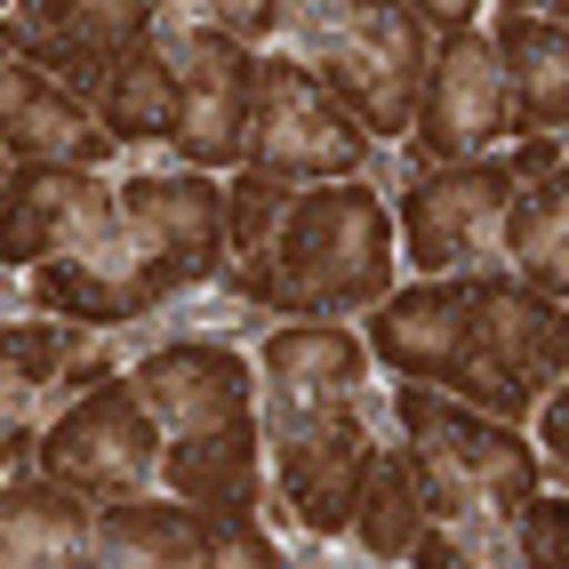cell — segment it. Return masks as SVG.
<instances>
[{
	"mask_svg": "<svg viewBox=\"0 0 569 569\" xmlns=\"http://www.w3.org/2000/svg\"><path fill=\"white\" fill-rule=\"evenodd\" d=\"M153 41L177 72V137L169 153L193 177L241 169V129H249V89H257V57L233 49L224 32L193 24V9H153Z\"/></svg>",
	"mask_w": 569,
	"mask_h": 569,
	"instance_id": "4fadbf2b",
	"label": "cell"
},
{
	"mask_svg": "<svg viewBox=\"0 0 569 569\" xmlns=\"http://www.w3.org/2000/svg\"><path fill=\"white\" fill-rule=\"evenodd\" d=\"M529 417H538V441H529V449H538V473H546L553 498H569V386L538 393Z\"/></svg>",
	"mask_w": 569,
	"mask_h": 569,
	"instance_id": "484cf974",
	"label": "cell"
},
{
	"mask_svg": "<svg viewBox=\"0 0 569 569\" xmlns=\"http://www.w3.org/2000/svg\"><path fill=\"white\" fill-rule=\"evenodd\" d=\"M569 193H561V177H538V184H521L506 224H498V264L521 281V289H538L561 306V289H569Z\"/></svg>",
	"mask_w": 569,
	"mask_h": 569,
	"instance_id": "44dd1931",
	"label": "cell"
},
{
	"mask_svg": "<svg viewBox=\"0 0 569 569\" xmlns=\"http://www.w3.org/2000/svg\"><path fill=\"white\" fill-rule=\"evenodd\" d=\"M144 32H153V9L144 0H24V9H0V41H9L32 72H49L57 89L97 97L112 81Z\"/></svg>",
	"mask_w": 569,
	"mask_h": 569,
	"instance_id": "5bb4252c",
	"label": "cell"
},
{
	"mask_svg": "<svg viewBox=\"0 0 569 569\" xmlns=\"http://www.w3.org/2000/svg\"><path fill=\"white\" fill-rule=\"evenodd\" d=\"M129 393L161 433V498L209 513L264 506V441H257V369L224 337H177L137 353Z\"/></svg>",
	"mask_w": 569,
	"mask_h": 569,
	"instance_id": "7a4b0ae2",
	"label": "cell"
},
{
	"mask_svg": "<svg viewBox=\"0 0 569 569\" xmlns=\"http://www.w3.org/2000/svg\"><path fill=\"white\" fill-rule=\"evenodd\" d=\"M506 546H513V569H569V498L538 489V498L513 513Z\"/></svg>",
	"mask_w": 569,
	"mask_h": 569,
	"instance_id": "cb8c5ba5",
	"label": "cell"
},
{
	"mask_svg": "<svg viewBox=\"0 0 569 569\" xmlns=\"http://www.w3.org/2000/svg\"><path fill=\"white\" fill-rule=\"evenodd\" d=\"M89 498L24 473V481H0V569H49L57 553L89 546Z\"/></svg>",
	"mask_w": 569,
	"mask_h": 569,
	"instance_id": "d6986e66",
	"label": "cell"
},
{
	"mask_svg": "<svg viewBox=\"0 0 569 569\" xmlns=\"http://www.w3.org/2000/svg\"><path fill=\"white\" fill-rule=\"evenodd\" d=\"M49 569H104V561H97V553H89V546H72V553H57V561H49Z\"/></svg>",
	"mask_w": 569,
	"mask_h": 569,
	"instance_id": "4316f807",
	"label": "cell"
},
{
	"mask_svg": "<svg viewBox=\"0 0 569 569\" xmlns=\"http://www.w3.org/2000/svg\"><path fill=\"white\" fill-rule=\"evenodd\" d=\"M257 441H264V506L329 546L353 529L369 466L393 441V417L369 386L361 393H257Z\"/></svg>",
	"mask_w": 569,
	"mask_h": 569,
	"instance_id": "3957f363",
	"label": "cell"
},
{
	"mask_svg": "<svg viewBox=\"0 0 569 569\" xmlns=\"http://www.w3.org/2000/svg\"><path fill=\"white\" fill-rule=\"evenodd\" d=\"M193 24L224 32V41L249 49V57H273V41H281V0H201Z\"/></svg>",
	"mask_w": 569,
	"mask_h": 569,
	"instance_id": "d4e9b609",
	"label": "cell"
},
{
	"mask_svg": "<svg viewBox=\"0 0 569 569\" xmlns=\"http://www.w3.org/2000/svg\"><path fill=\"white\" fill-rule=\"evenodd\" d=\"M129 361L89 329H64L49 313H0V417L49 426L64 401H81L89 386H104Z\"/></svg>",
	"mask_w": 569,
	"mask_h": 569,
	"instance_id": "e0dca14e",
	"label": "cell"
},
{
	"mask_svg": "<svg viewBox=\"0 0 569 569\" xmlns=\"http://www.w3.org/2000/svg\"><path fill=\"white\" fill-rule=\"evenodd\" d=\"M0 161L9 169H112L121 144L104 137V121L57 89L49 72H32L9 41H0Z\"/></svg>",
	"mask_w": 569,
	"mask_h": 569,
	"instance_id": "2e32d148",
	"label": "cell"
},
{
	"mask_svg": "<svg viewBox=\"0 0 569 569\" xmlns=\"http://www.w3.org/2000/svg\"><path fill=\"white\" fill-rule=\"evenodd\" d=\"M121 184L97 169H9L0 184V273H41L57 257H81L104 224Z\"/></svg>",
	"mask_w": 569,
	"mask_h": 569,
	"instance_id": "9a60e30c",
	"label": "cell"
},
{
	"mask_svg": "<svg viewBox=\"0 0 569 569\" xmlns=\"http://www.w3.org/2000/svg\"><path fill=\"white\" fill-rule=\"evenodd\" d=\"M241 169L249 177H273V184H346V177L377 169V144L361 137V121L289 49H273V57H257Z\"/></svg>",
	"mask_w": 569,
	"mask_h": 569,
	"instance_id": "30bf717a",
	"label": "cell"
},
{
	"mask_svg": "<svg viewBox=\"0 0 569 569\" xmlns=\"http://www.w3.org/2000/svg\"><path fill=\"white\" fill-rule=\"evenodd\" d=\"M0 184H9V161H0Z\"/></svg>",
	"mask_w": 569,
	"mask_h": 569,
	"instance_id": "83f0119b",
	"label": "cell"
},
{
	"mask_svg": "<svg viewBox=\"0 0 569 569\" xmlns=\"http://www.w3.org/2000/svg\"><path fill=\"white\" fill-rule=\"evenodd\" d=\"M433 57H426V89H417V121H409V169H458L481 153L513 144V104H506V72L498 49L481 32L473 0L426 9Z\"/></svg>",
	"mask_w": 569,
	"mask_h": 569,
	"instance_id": "52a82bcc",
	"label": "cell"
},
{
	"mask_svg": "<svg viewBox=\"0 0 569 569\" xmlns=\"http://www.w3.org/2000/svg\"><path fill=\"white\" fill-rule=\"evenodd\" d=\"M112 241L137 264L153 313L224 281V264H233V249H224V177H193V169L121 177V193H112Z\"/></svg>",
	"mask_w": 569,
	"mask_h": 569,
	"instance_id": "ba28073f",
	"label": "cell"
},
{
	"mask_svg": "<svg viewBox=\"0 0 569 569\" xmlns=\"http://www.w3.org/2000/svg\"><path fill=\"white\" fill-rule=\"evenodd\" d=\"M393 441L409 449L417 489H426V521H513L529 498L546 489L538 449L521 426H498L481 409H458L426 386H393L386 393Z\"/></svg>",
	"mask_w": 569,
	"mask_h": 569,
	"instance_id": "8992f818",
	"label": "cell"
},
{
	"mask_svg": "<svg viewBox=\"0 0 569 569\" xmlns=\"http://www.w3.org/2000/svg\"><path fill=\"white\" fill-rule=\"evenodd\" d=\"M281 32L297 41L289 57L353 112L369 144L409 137L426 57H433L426 9H409V0H289Z\"/></svg>",
	"mask_w": 569,
	"mask_h": 569,
	"instance_id": "277c9868",
	"label": "cell"
},
{
	"mask_svg": "<svg viewBox=\"0 0 569 569\" xmlns=\"http://www.w3.org/2000/svg\"><path fill=\"white\" fill-rule=\"evenodd\" d=\"M561 177V137H521L506 153H481L458 169H409L393 201V249L417 264V281H473L506 273L498 264V224L521 184Z\"/></svg>",
	"mask_w": 569,
	"mask_h": 569,
	"instance_id": "5b68a950",
	"label": "cell"
},
{
	"mask_svg": "<svg viewBox=\"0 0 569 569\" xmlns=\"http://www.w3.org/2000/svg\"><path fill=\"white\" fill-rule=\"evenodd\" d=\"M224 249L233 297L289 321H346L393 297V209L369 177L346 184H273L224 177Z\"/></svg>",
	"mask_w": 569,
	"mask_h": 569,
	"instance_id": "6da1fadb",
	"label": "cell"
},
{
	"mask_svg": "<svg viewBox=\"0 0 569 569\" xmlns=\"http://www.w3.org/2000/svg\"><path fill=\"white\" fill-rule=\"evenodd\" d=\"M417 529H426V489H417L409 449L386 441V449H377V466H369V489H361V506H353V529H346V538H353L377 569H401L409 546H417Z\"/></svg>",
	"mask_w": 569,
	"mask_h": 569,
	"instance_id": "7402d4cb",
	"label": "cell"
},
{
	"mask_svg": "<svg viewBox=\"0 0 569 569\" xmlns=\"http://www.w3.org/2000/svg\"><path fill=\"white\" fill-rule=\"evenodd\" d=\"M32 473L72 489L89 506H121V498H153L161 489V433L144 401L129 393V377H104L81 401H64L41 426V458Z\"/></svg>",
	"mask_w": 569,
	"mask_h": 569,
	"instance_id": "8fae6325",
	"label": "cell"
},
{
	"mask_svg": "<svg viewBox=\"0 0 569 569\" xmlns=\"http://www.w3.org/2000/svg\"><path fill=\"white\" fill-rule=\"evenodd\" d=\"M513 521H426L401 569H513Z\"/></svg>",
	"mask_w": 569,
	"mask_h": 569,
	"instance_id": "603a6c76",
	"label": "cell"
},
{
	"mask_svg": "<svg viewBox=\"0 0 569 569\" xmlns=\"http://www.w3.org/2000/svg\"><path fill=\"white\" fill-rule=\"evenodd\" d=\"M89 553L104 569H289L257 513H209L177 498H121L89 513Z\"/></svg>",
	"mask_w": 569,
	"mask_h": 569,
	"instance_id": "7c38bea8",
	"label": "cell"
},
{
	"mask_svg": "<svg viewBox=\"0 0 569 569\" xmlns=\"http://www.w3.org/2000/svg\"><path fill=\"white\" fill-rule=\"evenodd\" d=\"M481 32H489L498 72H506L513 144L521 137H561V121H569V41H561V17L506 0V9H481Z\"/></svg>",
	"mask_w": 569,
	"mask_h": 569,
	"instance_id": "ac0fdd59",
	"label": "cell"
},
{
	"mask_svg": "<svg viewBox=\"0 0 569 569\" xmlns=\"http://www.w3.org/2000/svg\"><path fill=\"white\" fill-rule=\"evenodd\" d=\"M89 112L104 121V137L121 144V153H129V144H169L177 137V72H169L153 32L112 64V81L89 97Z\"/></svg>",
	"mask_w": 569,
	"mask_h": 569,
	"instance_id": "ffe728a7",
	"label": "cell"
},
{
	"mask_svg": "<svg viewBox=\"0 0 569 569\" xmlns=\"http://www.w3.org/2000/svg\"><path fill=\"white\" fill-rule=\"evenodd\" d=\"M466 289V337H473V377H466V409L521 426L538 393L569 386V313L553 297L521 289L513 273H473Z\"/></svg>",
	"mask_w": 569,
	"mask_h": 569,
	"instance_id": "9c48e42d",
	"label": "cell"
}]
</instances>
